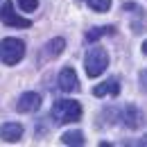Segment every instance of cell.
<instances>
[{"instance_id":"1","label":"cell","mask_w":147,"mask_h":147,"mask_svg":"<svg viewBox=\"0 0 147 147\" xmlns=\"http://www.w3.org/2000/svg\"><path fill=\"white\" fill-rule=\"evenodd\" d=\"M50 115L55 118L59 125H68V122H77L82 118V104L75 100H57L52 104Z\"/></svg>"},{"instance_id":"2","label":"cell","mask_w":147,"mask_h":147,"mask_svg":"<svg viewBox=\"0 0 147 147\" xmlns=\"http://www.w3.org/2000/svg\"><path fill=\"white\" fill-rule=\"evenodd\" d=\"M25 57V43L16 36H7L0 41V61L7 66H16Z\"/></svg>"},{"instance_id":"3","label":"cell","mask_w":147,"mask_h":147,"mask_svg":"<svg viewBox=\"0 0 147 147\" xmlns=\"http://www.w3.org/2000/svg\"><path fill=\"white\" fill-rule=\"evenodd\" d=\"M84 66H86V75H88V77H100V75L107 70V66H109L107 50H104V48H91V50L86 52Z\"/></svg>"},{"instance_id":"4","label":"cell","mask_w":147,"mask_h":147,"mask_svg":"<svg viewBox=\"0 0 147 147\" xmlns=\"http://www.w3.org/2000/svg\"><path fill=\"white\" fill-rule=\"evenodd\" d=\"M0 23H5L9 27H20V30L32 27V20L25 16H18V11H14V2H9V0L0 5Z\"/></svg>"},{"instance_id":"5","label":"cell","mask_w":147,"mask_h":147,"mask_svg":"<svg viewBox=\"0 0 147 147\" xmlns=\"http://www.w3.org/2000/svg\"><path fill=\"white\" fill-rule=\"evenodd\" d=\"M120 120H122V125L127 129H138V127H143L145 115H143V111L138 109V107L129 104V107H125V109L120 111Z\"/></svg>"},{"instance_id":"6","label":"cell","mask_w":147,"mask_h":147,"mask_svg":"<svg viewBox=\"0 0 147 147\" xmlns=\"http://www.w3.org/2000/svg\"><path fill=\"white\" fill-rule=\"evenodd\" d=\"M63 50H66V41H63V38H50V41L43 45V50L38 52V61H50V59L59 57Z\"/></svg>"},{"instance_id":"7","label":"cell","mask_w":147,"mask_h":147,"mask_svg":"<svg viewBox=\"0 0 147 147\" xmlns=\"http://www.w3.org/2000/svg\"><path fill=\"white\" fill-rule=\"evenodd\" d=\"M41 95L38 93H23L20 95V100H18V104H16V109L20 111V113H34V111L41 109Z\"/></svg>"},{"instance_id":"8","label":"cell","mask_w":147,"mask_h":147,"mask_svg":"<svg viewBox=\"0 0 147 147\" xmlns=\"http://www.w3.org/2000/svg\"><path fill=\"white\" fill-rule=\"evenodd\" d=\"M79 88V82H77V75L75 70L68 66V68H63L61 73H59V91L63 93H75Z\"/></svg>"},{"instance_id":"9","label":"cell","mask_w":147,"mask_h":147,"mask_svg":"<svg viewBox=\"0 0 147 147\" xmlns=\"http://www.w3.org/2000/svg\"><path fill=\"white\" fill-rule=\"evenodd\" d=\"M93 95H95V97H104V95L118 97V95H120V82H118L115 77H111V79H107V82L97 84V86L93 88Z\"/></svg>"},{"instance_id":"10","label":"cell","mask_w":147,"mask_h":147,"mask_svg":"<svg viewBox=\"0 0 147 147\" xmlns=\"http://www.w3.org/2000/svg\"><path fill=\"white\" fill-rule=\"evenodd\" d=\"M20 138H23V125H18V122H7V125L0 127V140L16 143Z\"/></svg>"},{"instance_id":"11","label":"cell","mask_w":147,"mask_h":147,"mask_svg":"<svg viewBox=\"0 0 147 147\" xmlns=\"http://www.w3.org/2000/svg\"><path fill=\"white\" fill-rule=\"evenodd\" d=\"M113 32H115V27H113V25H104V27H93V30H88V32H86V41H88V43H93V41H97V38H102L104 36V34H113Z\"/></svg>"},{"instance_id":"12","label":"cell","mask_w":147,"mask_h":147,"mask_svg":"<svg viewBox=\"0 0 147 147\" xmlns=\"http://www.w3.org/2000/svg\"><path fill=\"white\" fill-rule=\"evenodd\" d=\"M61 143L63 145H84V134L82 131H66L61 136Z\"/></svg>"},{"instance_id":"13","label":"cell","mask_w":147,"mask_h":147,"mask_svg":"<svg viewBox=\"0 0 147 147\" xmlns=\"http://www.w3.org/2000/svg\"><path fill=\"white\" fill-rule=\"evenodd\" d=\"M88 7H91L93 11H97V14H104V11H109L111 7V0H84Z\"/></svg>"},{"instance_id":"14","label":"cell","mask_w":147,"mask_h":147,"mask_svg":"<svg viewBox=\"0 0 147 147\" xmlns=\"http://www.w3.org/2000/svg\"><path fill=\"white\" fill-rule=\"evenodd\" d=\"M18 7L23 11H34L38 7V0H18Z\"/></svg>"},{"instance_id":"15","label":"cell","mask_w":147,"mask_h":147,"mask_svg":"<svg viewBox=\"0 0 147 147\" xmlns=\"http://www.w3.org/2000/svg\"><path fill=\"white\" fill-rule=\"evenodd\" d=\"M140 88L147 93V70H143V73H140Z\"/></svg>"},{"instance_id":"16","label":"cell","mask_w":147,"mask_h":147,"mask_svg":"<svg viewBox=\"0 0 147 147\" xmlns=\"http://www.w3.org/2000/svg\"><path fill=\"white\" fill-rule=\"evenodd\" d=\"M136 145H147V136H143V140H138Z\"/></svg>"},{"instance_id":"17","label":"cell","mask_w":147,"mask_h":147,"mask_svg":"<svg viewBox=\"0 0 147 147\" xmlns=\"http://www.w3.org/2000/svg\"><path fill=\"white\" fill-rule=\"evenodd\" d=\"M143 55H147V41L143 43Z\"/></svg>"}]
</instances>
